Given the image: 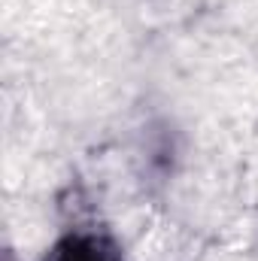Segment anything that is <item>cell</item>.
I'll list each match as a JSON object with an SVG mask.
<instances>
[{"instance_id":"6da1fadb","label":"cell","mask_w":258,"mask_h":261,"mask_svg":"<svg viewBox=\"0 0 258 261\" xmlns=\"http://www.w3.org/2000/svg\"><path fill=\"white\" fill-rule=\"evenodd\" d=\"M49 261H122L116 246L107 237L97 234H70L64 237L55 249Z\"/></svg>"}]
</instances>
